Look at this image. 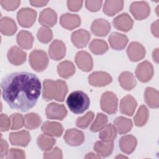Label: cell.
Here are the masks:
<instances>
[{
  "label": "cell",
  "instance_id": "cell-1",
  "mask_svg": "<svg viewBox=\"0 0 159 159\" xmlns=\"http://www.w3.org/2000/svg\"><path fill=\"white\" fill-rule=\"evenodd\" d=\"M2 97L13 109L27 112L33 108L41 93V83L34 74L13 72L5 76L1 83Z\"/></svg>",
  "mask_w": 159,
  "mask_h": 159
},
{
  "label": "cell",
  "instance_id": "cell-2",
  "mask_svg": "<svg viewBox=\"0 0 159 159\" xmlns=\"http://www.w3.org/2000/svg\"><path fill=\"white\" fill-rule=\"evenodd\" d=\"M68 91L66 83L61 80L53 81L46 79L43 81L42 98L46 101L55 99L63 102Z\"/></svg>",
  "mask_w": 159,
  "mask_h": 159
},
{
  "label": "cell",
  "instance_id": "cell-3",
  "mask_svg": "<svg viewBox=\"0 0 159 159\" xmlns=\"http://www.w3.org/2000/svg\"><path fill=\"white\" fill-rule=\"evenodd\" d=\"M66 104L72 112L80 114L88 109L90 105V99L84 92L75 91L68 95L66 99Z\"/></svg>",
  "mask_w": 159,
  "mask_h": 159
},
{
  "label": "cell",
  "instance_id": "cell-4",
  "mask_svg": "<svg viewBox=\"0 0 159 159\" xmlns=\"http://www.w3.org/2000/svg\"><path fill=\"white\" fill-rule=\"evenodd\" d=\"M48 61L47 53L42 50H34L29 55L30 65L34 70L37 72L44 71L48 65Z\"/></svg>",
  "mask_w": 159,
  "mask_h": 159
},
{
  "label": "cell",
  "instance_id": "cell-5",
  "mask_svg": "<svg viewBox=\"0 0 159 159\" xmlns=\"http://www.w3.org/2000/svg\"><path fill=\"white\" fill-rule=\"evenodd\" d=\"M100 104L101 108L104 112L109 114H113L117 110V97L112 91H106L101 97Z\"/></svg>",
  "mask_w": 159,
  "mask_h": 159
},
{
  "label": "cell",
  "instance_id": "cell-6",
  "mask_svg": "<svg viewBox=\"0 0 159 159\" xmlns=\"http://www.w3.org/2000/svg\"><path fill=\"white\" fill-rule=\"evenodd\" d=\"M37 18V12L29 7L21 8L17 13V20L19 24L25 28L32 26Z\"/></svg>",
  "mask_w": 159,
  "mask_h": 159
},
{
  "label": "cell",
  "instance_id": "cell-7",
  "mask_svg": "<svg viewBox=\"0 0 159 159\" xmlns=\"http://www.w3.org/2000/svg\"><path fill=\"white\" fill-rule=\"evenodd\" d=\"M130 11L136 20H141L149 16L150 7L145 1H135L130 4Z\"/></svg>",
  "mask_w": 159,
  "mask_h": 159
},
{
  "label": "cell",
  "instance_id": "cell-8",
  "mask_svg": "<svg viewBox=\"0 0 159 159\" xmlns=\"http://www.w3.org/2000/svg\"><path fill=\"white\" fill-rule=\"evenodd\" d=\"M153 73V65L148 61H143L140 63L135 69L136 77L142 83L148 82L152 78Z\"/></svg>",
  "mask_w": 159,
  "mask_h": 159
},
{
  "label": "cell",
  "instance_id": "cell-9",
  "mask_svg": "<svg viewBox=\"0 0 159 159\" xmlns=\"http://www.w3.org/2000/svg\"><path fill=\"white\" fill-rule=\"evenodd\" d=\"M68 111L63 104L56 102L48 104L45 109L46 116L48 119L55 120H63L67 115Z\"/></svg>",
  "mask_w": 159,
  "mask_h": 159
},
{
  "label": "cell",
  "instance_id": "cell-10",
  "mask_svg": "<svg viewBox=\"0 0 159 159\" xmlns=\"http://www.w3.org/2000/svg\"><path fill=\"white\" fill-rule=\"evenodd\" d=\"M112 81L111 76L104 71H94L88 76L89 84L96 87H102L108 85Z\"/></svg>",
  "mask_w": 159,
  "mask_h": 159
},
{
  "label": "cell",
  "instance_id": "cell-11",
  "mask_svg": "<svg viewBox=\"0 0 159 159\" xmlns=\"http://www.w3.org/2000/svg\"><path fill=\"white\" fill-rule=\"evenodd\" d=\"M75 61L78 67L83 71H90L93 67L91 55L86 51H79L76 53Z\"/></svg>",
  "mask_w": 159,
  "mask_h": 159
},
{
  "label": "cell",
  "instance_id": "cell-12",
  "mask_svg": "<svg viewBox=\"0 0 159 159\" xmlns=\"http://www.w3.org/2000/svg\"><path fill=\"white\" fill-rule=\"evenodd\" d=\"M65 142L73 147L79 146L84 141V135L83 132L76 129H67L63 136Z\"/></svg>",
  "mask_w": 159,
  "mask_h": 159
},
{
  "label": "cell",
  "instance_id": "cell-13",
  "mask_svg": "<svg viewBox=\"0 0 159 159\" xmlns=\"http://www.w3.org/2000/svg\"><path fill=\"white\" fill-rule=\"evenodd\" d=\"M114 27L120 31L127 32L132 29L134 20L126 12H123L116 16L112 20Z\"/></svg>",
  "mask_w": 159,
  "mask_h": 159
},
{
  "label": "cell",
  "instance_id": "cell-14",
  "mask_svg": "<svg viewBox=\"0 0 159 159\" xmlns=\"http://www.w3.org/2000/svg\"><path fill=\"white\" fill-rule=\"evenodd\" d=\"M146 51L144 47L139 42H132L127 48V54L132 61H138L145 56Z\"/></svg>",
  "mask_w": 159,
  "mask_h": 159
},
{
  "label": "cell",
  "instance_id": "cell-15",
  "mask_svg": "<svg viewBox=\"0 0 159 159\" xmlns=\"http://www.w3.org/2000/svg\"><path fill=\"white\" fill-rule=\"evenodd\" d=\"M48 54L53 60L58 61L63 58L66 54V46L64 42L58 39L54 40L48 47Z\"/></svg>",
  "mask_w": 159,
  "mask_h": 159
},
{
  "label": "cell",
  "instance_id": "cell-16",
  "mask_svg": "<svg viewBox=\"0 0 159 159\" xmlns=\"http://www.w3.org/2000/svg\"><path fill=\"white\" fill-rule=\"evenodd\" d=\"M111 29L110 23L104 19L99 18L95 19L91 24V30L92 33L98 37H105L110 32Z\"/></svg>",
  "mask_w": 159,
  "mask_h": 159
},
{
  "label": "cell",
  "instance_id": "cell-17",
  "mask_svg": "<svg viewBox=\"0 0 159 159\" xmlns=\"http://www.w3.org/2000/svg\"><path fill=\"white\" fill-rule=\"evenodd\" d=\"M9 139L12 145L26 147L30 142L31 137L28 131L22 130L18 132H11L9 135Z\"/></svg>",
  "mask_w": 159,
  "mask_h": 159
},
{
  "label": "cell",
  "instance_id": "cell-18",
  "mask_svg": "<svg viewBox=\"0 0 159 159\" xmlns=\"http://www.w3.org/2000/svg\"><path fill=\"white\" fill-rule=\"evenodd\" d=\"M91 38L90 33L83 29H80L71 34V40L73 45L78 48H82L86 46Z\"/></svg>",
  "mask_w": 159,
  "mask_h": 159
},
{
  "label": "cell",
  "instance_id": "cell-19",
  "mask_svg": "<svg viewBox=\"0 0 159 159\" xmlns=\"http://www.w3.org/2000/svg\"><path fill=\"white\" fill-rule=\"evenodd\" d=\"M39 22L43 27H53L57 22V14L52 8L44 9L40 13Z\"/></svg>",
  "mask_w": 159,
  "mask_h": 159
},
{
  "label": "cell",
  "instance_id": "cell-20",
  "mask_svg": "<svg viewBox=\"0 0 159 159\" xmlns=\"http://www.w3.org/2000/svg\"><path fill=\"white\" fill-rule=\"evenodd\" d=\"M27 58V53L17 46L11 47L7 52V59L14 65H20L23 64Z\"/></svg>",
  "mask_w": 159,
  "mask_h": 159
},
{
  "label": "cell",
  "instance_id": "cell-21",
  "mask_svg": "<svg viewBox=\"0 0 159 159\" xmlns=\"http://www.w3.org/2000/svg\"><path fill=\"white\" fill-rule=\"evenodd\" d=\"M60 23L63 28L73 30L80 25L81 18L77 14L65 13L60 16Z\"/></svg>",
  "mask_w": 159,
  "mask_h": 159
},
{
  "label": "cell",
  "instance_id": "cell-22",
  "mask_svg": "<svg viewBox=\"0 0 159 159\" xmlns=\"http://www.w3.org/2000/svg\"><path fill=\"white\" fill-rule=\"evenodd\" d=\"M137 102L131 95H127L122 98L120 102V111L127 116H132L137 107Z\"/></svg>",
  "mask_w": 159,
  "mask_h": 159
},
{
  "label": "cell",
  "instance_id": "cell-23",
  "mask_svg": "<svg viewBox=\"0 0 159 159\" xmlns=\"http://www.w3.org/2000/svg\"><path fill=\"white\" fill-rule=\"evenodd\" d=\"M108 41L112 49L116 50H122L126 47L129 39L125 35L114 32L109 35Z\"/></svg>",
  "mask_w": 159,
  "mask_h": 159
},
{
  "label": "cell",
  "instance_id": "cell-24",
  "mask_svg": "<svg viewBox=\"0 0 159 159\" xmlns=\"http://www.w3.org/2000/svg\"><path fill=\"white\" fill-rule=\"evenodd\" d=\"M41 130L45 134L56 137H60L63 132L62 125L57 122L45 121L42 124Z\"/></svg>",
  "mask_w": 159,
  "mask_h": 159
},
{
  "label": "cell",
  "instance_id": "cell-25",
  "mask_svg": "<svg viewBox=\"0 0 159 159\" xmlns=\"http://www.w3.org/2000/svg\"><path fill=\"white\" fill-rule=\"evenodd\" d=\"M137 141L135 137L132 135H126L122 136L119 142L120 149L126 154H130L134 150L137 146Z\"/></svg>",
  "mask_w": 159,
  "mask_h": 159
},
{
  "label": "cell",
  "instance_id": "cell-26",
  "mask_svg": "<svg viewBox=\"0 0 159 159\" xmlns=\"http://www.w3.org/2000/svg\"><path fill=\"white\" fill-rule=\"evenodd\" d=\"M17 30V25L12 18L4 17L1 19L0 30L2 34L6 36L14 35Z\"/></svg>",
  "mask_w": 159,
  "mask_h": 159
},
{
  "label": "cell",
  "instance_id": "cell-27",
  "mask_svg": "<svg viewBox=\"0 0 159 159\" xmlns=\"http://www.w3.org/2000/svg\"><path fill=\"white\" fill-rule=\"evenodd\" d=\"M114 149L113 142L97 141L94 145V150L97 154L102 158L107 157L112 153Z\"/></svg>",
  "mask_w": 159,
  "mask_h": 159
},
{
  "label": "cell",
  "instance_id": "cell-28",
  "mask_svg": "<svg viewBox=\"0 0 159 159\" xmlns=\"http://www.w3.org/2000/svg\"><path fill=\"white\" fill-rule=\"evenodd\" d=\"M114 125L119 134H125L130 132L132 128L133 124L130 119L123 116L116 118L114 121Z\"/></svg>",
  "mask_w": 159,
  "mask_h": 159
},
{
  "label": "cell",
  "instance_id": "cell-29",
  "mask_svg": "<svg viewBox=\"0 0 159 159\" xmlns=\"http://www.w3.org/2000/svg\"><path fill=\"white\" fill-rule=\"evenodd\" d=\"M118 80L121 87L127 91L132 90L137 84L134 75L129 71L122 72L119 76Z\"/></svg>",
  "mask_w": 159,
  "mask_h": 159
},
{
  "label": "cell",
  "instance_id": "cell-30",
  "mask_svg": "<svg viewBox=\"0 0 159 159\" xmlns=\"http://www.w3.org/2000/svg\"><path fill=\"white\" fill-rule=\"evenodd\" d=\"M144 100L150 107L158 108L159 106L158 91L151 87L147 88L144 93Z\"/></svg>",
  "mask_w": 159,
  "mask_h": 159
},
{
  "label": "cell",
  "instance_id": "cell-31",
  "mask_svg": "<svg viewBox=\"0 0 159 159\" xmlns=\"http://www.w3.org/2000/svg\"><path fill=\"white\" fill-rule=\"evenodd\" d=\"M124 6L123 1L107 0L103 5V12L109 16H113L120 12Z\"/></svg>",
  "mask_w": 159,
  "mask_h": 159
},
{
  "label": "cell",
  "instance_id": "cell-32",
  "mask_svg": "<svg viewBox=\"0 0 159 159\" xmlns=\"http://www.w3.org/2000/svg\"><path fill=\"white\" fill-rule=\"evenodd\" d=\"M17 44L24 49H30L32 47L34 37L32 34L27 30H21L17 35Z\"/></svg>",
  "mask_w": 159,
  "mask_h": 159
},
{
  "label": "cell",
  "instance_id": "cell-33",
  "mask_svg": "<svg viewBox=\"0 0 159 159\" xmlns=\"http://www.w3.org/2000/svg\"><path fill=\"white\" fill-rule=\"evenodd\" d=\"M57 71L61 78H69L75 74V66L71 61L65 60L58 65Z\"/></svg>",
  "mask_w": 159,
  "mask_h": 159
},
{
  "label": "cell",
  "instance_id": "cell-34",
  "mask_svg": "<svg viewBox=\"0 0 159 159\" xmlns=\"http://www.w3.org/2000/svg\"><path fill=\"white\" fill-rule=\"evenodd\" d=\"M117 137V130L112 124H106L99 132V137L104 142H113Z\"/></svg>",
  "mask_w": 159,
  "mask_h": 159
},
{
  "label": "cell",
  "instance_id": "cell-35",
  "mask_svg": "<svg viewBox=\"0 0 159 159\" xmlns=\"http://www.w3.org/2000/svg\"><path fill=\"white\" fill-rule=\"evenodd\" d=\"M149 118V111L145 105H141L134 117V124L137 127H142L146 124Z\"/></svg>",
  "mask_w": 159,
  "mask_h": 159
},
{
  "label": "cell",
  "instance_id": "cell-36",
  "mask_svg": "<svg viewBox=\"0 0 159 159\" xmlns=\"http://www.w3.org/2000/svg\"><path fill=\"white\" fill-rule=\"evenodd\" d=\"M24 126L29 130L37 129L42 122L41 117L36 113L30 112L24 116Z\"/></svg>",
  "mask_w": 159,
  "mask_h": 159
},
{
  "label": "cell",
  "instance_id": "cell-37",
  "mask_svg": "<svg viewBox=\"0 0 159 159\" xmlns=\"http://www.w3.org/2000/svg\"><path fill=\"white\" fill-rule=\"evenodd\" d=\"M39 147L45 152L50 150L56 143V139L47 134H40L37 139Z\"/></svg>",
  "mask_w": 159,
  "mask_h": 159
},
{
  "label": "cell",
  "instance_id": "cell-38",
  "mask_svg": "<svg viewBox=\"0 0 159 159\" xmlns=\"http://www.w3.org/2000/svg\"><path fill=\"white\" fill-rule=\"evenodd\" d=\"M89 48L95 55H102L108 50L109 47L106 41L94 39L90 42Z\"/></svg>",
  "mask_w": 159,
  "mask_h": 159
},
{
  "label": "cell",
  "instance_id": "cell-39",
  "mask_svg": "<svg viewBox=\"0 0 159 159\" xmlns=\"http://www.w3.org/2000/svg\"><path fill=\"white\" fill-rule=\"evenodd\" d=\"M108 117L103 113L99 112L97 114L94 121L90 127V130L93 132H98L100 131L107 123Z\"/></svg>",
  "mask_w": 159,
  "mask_h": 159
},
{
  "label": "cell",
  "instance_id": "cell-40",
  "mask_svg": "<svg viewBox=\"0 0 159 159\" xmlns=\"http://www.w3.org/2000/svg\"><path fill=\"white\" fill-rule=\"evenodd\" d=\"M37 37L39 42L43 43H48L53 38V32L48 27H40L37 34Z\"/></svg>",
  "mask_w": 159,
  "mask_h": 159
},
{
  "label": "cell",
  "instance_id": "cell-41",
  "mask_svg": "<svg viewBox=\"0 0 159 159\" xmlns=\"http://www.w3.org/2000/svg\"><path fill=\"white\" fill-rule=\"evenodd\" d=\"M94 117V113L92 111H88L83 116L77 118L76 120V125L81 129H86L91 124Z\"/></svg>",
  "mask_w": 159,
  "mask_h": 159
},
{
  "label": "cell",
  "instance_id": "cell-42",
  "mask_svg": "<svg viewBox=\"0 0 159 159\" xmlns=\"http://www.w3.org/2000/svg\"><path fill=\"white\" fill-rule=\"evenodd\" d=\"M10 119L12 122L11 126V130L19 129L24 125V119L22 115L19 113L12 114L10 116Z\"/></svg>",
  "mask_w": 159,
  "mask_h": 159
},
{
  "label": "cell",
  "instance_id": "cell-43",
  "mask_svg": "<svg viewBox=\"0 0 159 159\" xmlns=\"http://www.w3.org/2000/svg\"><path fill=\"white\" fill-rule=\"evenodd\" d=\"M43 158L45 159L48 158H57L61 159L63 158L62 151L60 148L56 147L53 148H52L50 150H48L44 153Z\"/></svg>",
  "mask_w": 159,
  "mask_h": 159
},
{
  "label": "cell",
  "instance_id": "cell-44",
  "mask_svg": "<svg viewBox=\"0 0 159 159\" xmlns=\"http://www.w3.org/2000/svg\"><path fill=\"white\" fill-rule=\"evenodd\" d=\"M25 158V152L19 148H11L8 152L6 158L7 159H12V158H22L24 159Z\"/></svg>",
  "mask_w": 159,
  "mask_h": 159
},
{
  "label": "cell",
  "instance_id": "cell-45",
  "mask_svg": "<svg viewBox=\"0 0 159 159\" xmlns=\"http://www.w3.org/2000/svg\"><path fill=\"white\" fill-rule=\"evenodd\" d=\"M20 1L15 0V1H5L1 0V4L2 7L6 11H14L16 10L20 5Z\"/></svg>",
  "mask_w": 159,
  "mask_h": 159
},
{
  "label": "cell",
  "instance_id": "cell-46",
  "mask_svg": "<svg viewBox=\"0 0 159 159\" xmlns=\"http://www.w3.org/2000/svg\"><path fill=\"white\" fill-rule=\"evenodd\" d=\"M102 4V1H86L85 6L87 9L91 12L98 11Z\"/></svg>",
  "mask_w": 159,
  "mask_h": 159
},
{
  "label": "cell",
  "instance_id": "cell-47",
  "mask_svg": "<svg viewBox=\"0 0 159 159\" xmlns=\"http://www.w3.org/2000/svg\"><path fill=\"white\" fill-rule=\"evenodd\" d=\"M11 119L5 114H1L0 116V129L1 132L7 131L10 128Z\"/></svg>",
  "mask_w": 159,
  "mask_h": 159
},
{
  "label": "cell",
  "instance_id": "cell-48",
  "mask_svg": "<svg viewBox=\"0 0 159 159\" xmlns=\"http://www.w3.org/2000/svg\"><path fill=\"white\" fill-rule=\"evenodd\" d=\"M83 1H74L69 0L67 1V6L70 11L73 12L78 11L82 7Z\"/></svg>",
  "mask_w": 159,
  "mask_h": 159
},
{
  "label": "cell",
  "instance_id": "cell-49",
  "mask_svg": "<svg viewBox=\"0 0 159 159\" xmlns=\"http://www.w3.org/2000/svg\"><path fill=\"white\" fill-rule=\"evenodd\" d=\"M8 143L7 142L1 139V158H2L4 157L7 155L8 153Z\"/></svg>",
  "mask_w": 159,
  "mask_h": 159
},
{
  "label": "cell",
  "instance_id": "cell-50",
  "mask_svg": "<svg viewBox=\"0 0 159 159\" xmlns=\"http://www.w3.org/2000/svg\"><path fill=\"white\" fill-rule=\"evenodd\" d=\"M151 31L152 34L156 37H158V20H156L152 24Z\"/></svg>",
  "mask_w": 159,
  "mask_h": 159
},
{
  "label": "cell",
  "instance_id": "cell-51",
  "mask_svg": "<svg viewBox=\"0 0 159 159\" xmlns=\"http://www.w3.org/2000/svg\"><path fill=\"white\" fill-rule=\"evenodd\" d=\"M30 4L35 7H43L48 3V1H30Z\"/></svg>",
  "mask_w": 159,
  "mask_h": 159
},
{
  "label": "cell",
  "instance_id": "cell-52",
  "mask_svg": "<svg viewBox=\"0 0 159 159\" xmlns=\"http://www.w3.org/2000/svg\"><path fill=\"white\" fill-rule=\"evenodd\" d=\"M152 57H153V61H155L156 63H158V48H156L153 51Z\"/></svg>",
  "mask_w": 159,
  "mask_h": 159
},
{
  "label": "cell",
  "instance_id": "cell-53",
  "mask_svg": "<svg viewBox=\"0 0 159 159\" xmlns=\"http://www.w3.org/2000/svg\"><path fill=\"white\" fill-rule=\"evenodd\" d=\"M85 158H101V157H99L98 154H94L92 152L88 153L85 157Z\"/></svg>",
  "mask_w": 159,
  "mask_h": 159
},
{
  "label": "cell",
  "instance_id": "cell-54",
  "mask_svg": "<svg viewBox=\"0 0 159 159\" xmlns=\"http://www.w3.org/2000/svg\"><path fill=\"white\" fill-rule=\"evenodd\" d=\"M127 158V157H125V156H124V155H121L116 157V158Z\"/></svg>",
  "mask_w": 159,
  "mask_h": 159
}]
</instances>
